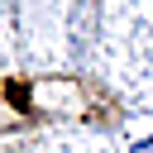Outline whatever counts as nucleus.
<instances>
[{"instance_id": "f257e3e1", "label": "nucleus", "mask_w": 153, "mask_h": 153, "mask_svg": "<svg viewBox=\"0 0 153 153\" xmlns=\"http://www.w3.org/2000/svg\"><path fill=\"white\" fill-rule=\"evenodd\" d=\"M134 153H153V139H148V143H139V148H134Z\"/></svg>"}]
</instances>
